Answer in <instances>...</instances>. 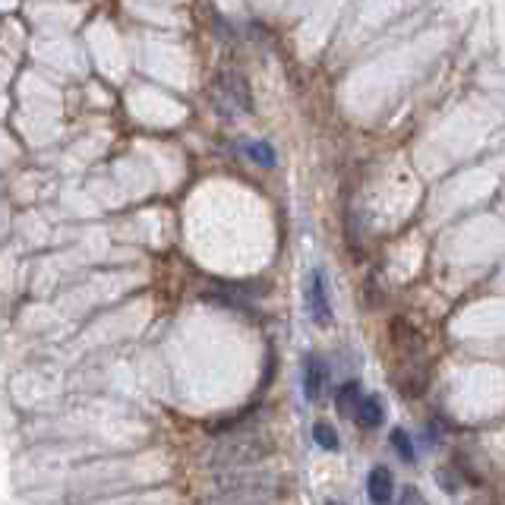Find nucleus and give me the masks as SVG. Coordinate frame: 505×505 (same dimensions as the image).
Segmentation results:
<instances>
[{
    "label": "nucleus",
    "mask_w": 505,
    "mask_h": 505,
    "mask_svg": "<svg viewBox=\"0 0 505 505\" xmlns=\"http://www.w3.org/2000/svg\"><path fill=\"white\" fill-rule=\"evenodd\" d=\"M215 108L221 114H247L250 111V86L240 73H221L212 86Z\"/></svg>",
    "instance_id": "f257e3e1"
},
{
    "label": "nucleus",
    "mask_w": 505,
    "mask_h": 505,
    "mask_svg": "<svg viewBox=\"0 0 505 505\" xmlns=\"http://www.w3.org/2000/svg\"><path fill=\"white\" fill-rule=\"evenodd\" d=\"M306 306H310L313 323L332 325V304H329V287H325V275L313 272L310 287H306Z\"/></svg>",
    "instance_id": "f03ea898"
},
{
    "label": "nucleus",
    "mask_w": 505,
    "mask_h": 505,
    "mask_svg": "<svg viewBox=\"0 0 505 505\" xmlns=\"http://www.w3.org/2000/svg\"><path fill=\"white\" fill-rule=\"evenodd\" d=\"M266 452V443L259 439H238V443H228L219 452V464H240V462H256Z\"/></svg>",
    "instance_id": "7ed1b4c3"
},
{
    "label": "nucleus",
    "mask_w": 505,
    "mask_h": 505,
    "mask_svg": "<svg viewBox=\"0 0 505 505\" xmlns=\"http://www.w3.org/2000/svg\"><path fill=\"white\" fill-rule=\"evenodd\" d=\"M367 493H369V502L373 505H388L395 496V481L392 474H388V468H373L367 477Z\"/></svg>",
    "instance_id": "20e7f679"
},
{
    "label": "nucleus",
    "mask_w": 505,
    "mask_h": 505,
    "mask_svg": "<svg viewBox=\"0 0 505 505\" xmlns=\"http://www.w3.org/2000/svg\"><path fill=\"white\" fill-rule=\"evenodd\" d=\"M323 386H325V363L319 360V357H306V363H304V395H306V401H319Z\"/></svg>",
    "instance_id": "39448f33"
},
{
    "label": "nucleus",
    "mask_w": 505,
    "mask_h": 505,
    "mask_svg": "<svg viewBox=\"0 0 505 505\" xmlns=\"http://www.w3.org/2000/svg\"><path fill=\"white\" fill-rule=\"evenodd\" d=\"M354 417L363 430H373V426H382V420H386V405H382L379 395H369V398H360V407H357Z\"/></svg>",
    "instance_id": "423d86ee"
},
{
    "label": "nucleus",
    "mask_w": 505,
    "mask_h": 505,
    "mask_svg": "<svg viewBox=\"0 0 505 505\" xmlns=\"http://www.w3.org/2000/svg\"><path fill=\"white\" fill-rule=\"evenodd\" d=\"M335 407L341 417H354L357 407H360V386H357V382L341 386V392H338V398H335Z\"/></svg>",
    "instance_id": "0eeeda50"
},
{
    "label": "nucleus",
    "mask_w": 505,
    "mask_h": 505,
    "mask_svg": "<svg viewBox=\"0 0 505 505\" xmlns=\"http://www.w3.org/2000/svg\"><path fill=\"white\" fill-rule=\"evenodd\" d=\"M392 341L398 344L401 351H417L420 348L417 329H411L405 319H392Z\"/></svg>",
    "instance_id": "6e6552de"
},
{
    "label": "nucleus",
    "mask_w": 505,
    "mask_h": 505,
    "mask_svg": "<svg viewBox=\"0 0 505 505\" xmlns=\"http://www.w3.org/2000/svg\"><path fill=\"white\" fill-rule=\"evenodd\" d=\"M388 439H392V449L401 455V462L411 464V462H414V443H411V436H407V433L401 430V426H395L392 436H388Z\"/></svg>",
    "instance_id": "1a4fd4ad"
},
{
    "label": "nucleus",
    "mask_w": 505,
    "mask_h": 505,
    "mask_svg": "<svg viewBox=\"0 0 505 505\" xmlns=\"http://www.w3.org/2000/svg\"><path fill=\"white\" fill-rule=\"evenodd\" d=\"M247 155H250L256 164H262V168H275V149L268 143H250L247 145Z\"/></svg>",
    "instance_id": "9d476101"
},
{
    "label": "nucleus",
    "mask_w": 505,
    "mask_h": 505,
    "mask_svg": "<svg viewBox=\"0 0 505 505\" xmlns=\"http://www.w3.org/2000/svg\"><path fill=\"white\" fill-rule=\"evenodd\" d=\"M313 439H316L319 449H329V452L338 449V436H335V430H332L329 424H316V426H313Z\"/></svg>",
    "instance_id": "9b49d317"
},
{
    "label": "nucleus",
    "mask_w": 505,
    "mask_h": 505,
    "mask_svg": "<svg viewBox=\"0 0 505 505\" xmlns=\"http://www.w3.org/2000/svg\"><path fill=\"white\" fill-rule=\"evenodd\" d=\"M395 505H426V500H424V496H420L414 487H405V490H401V496H398V502H395Z\"/></svg>",
    "instance_id": "f8f14e48"
},
{
    "label": "nucleus",
    "mask_w": 505,
    "mask_h": 505,
    "mask_svg": "<svg viewBox=\"0 0 505 505\" xmlns=\"http://www.w3.org/2000/svg\"><path fill=\"white\" fill-rule=\"evenodd\" d=\"M325 505H341V502H338V500H329V502H325Z\"/></svg>",
    "instance_id": "ddd939ff"
}]
</instances>
